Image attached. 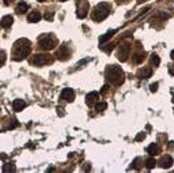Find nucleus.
<instances>
[{
    "instance_id": "412c9836",
    "label": "nucleus",
    "mask_w": 174,
    "mask_h": 173,
    "mask_svg": "<svg viewBox=\"0 0 174 173\" xmlns=\"http://www.w3.org/2000/svg\"><path fill=\"white\" fill-rule=\"evenodd\" d=\"M106 108H107V104H106V102H97V104H95V109L98 112L105 111Z\"/></svg>"
},
{
    "instance_id": "4be33fe9",
    "label": "nucleus",
    "mask_w": 174,
    "mask_h": 173,
    "mask_svg": "<svg viewBox=\"0 0 174 173\" xmlns=\"http://www.w3.org/2000/svg\"><path fill=\"white\" fill-rule=\"evenodd\" d=\"M151 63L154 64V67H158V66L161 64V59H159V56H158V55H152V56H151Z\"/></svg>"
},
{
    "instance_id": "c9c22d12",
    "label": "nucleus",
    "mask_w": 174,
    "mask_h": 173,
    "mask_svg": "<svg viewBox=\"0 0 174 173\" xmlns=\"http://www.w3.org/2000/svg\"><path fill=\"white\" fill-rule=\"evenodd\" d=\"M38 1H45V0H38Z\"/></svg>"
},
{
    "instance_id": "aec40b11",
    "label": "nucleus",
    "mask_w": 174,
    "mask_h": 173,
    "mask_svg": "<svg viewBox=\"0 0 174 173\" xmlns=\"http://www.w3.org/2000/svg\"><path fill=\"white\" fill-rule=\"evenodd\" d=\"M156 165V161L151 157V158H148V160H146V166H147V169H152V168Z\"/></svg>"
},
{
    "instance_id": "dca6fc26",
    "label": "nucleus",
    "mask_w": 174,
    "mask_h": 173,
    "mask_svg": "<svg viewBox=\"0 0 174 173\" xmlns=\"http://www.w3.org/2000/svg\"><path fill=\"white\" fill-rule=\"evenodd\" d=\"M151 75H152V70H151V68H143V70L139 71V76H140L142 79H147Z\"/></svg>"
},
{
    "instance_id": "9b49d317",
    "label": "nucleus",
    "mask_w": 174,
    "mask_h": 173,
    "mask_svg": "<svg viewBox=\"0 0 174 173\" xmlns=\"http://www.w3.org/2000/svg\"><path fill=\"white\" fill-rule=\"evenodd\" d=\"M69 57V52L67 49V45H63L60 50L57 52V59H60V60H65V59H68Z\"/></svg>"
},
{
    "instance_id": "f704fd0d",
    "label": "nucleus",
    "mask_w": 174,
    "mask_h": 173,
    "mask_svg": "<svg viewBox=\"0 0 174 173\" xmlns=\"http://www.w3.org/2000/svg\"><path fill=\"white\" fill-rule=\"evenodd\" d=\"M59 1H67V0H59Z\"/></svg>"
},
{
    "instance_id": "f257e3e1",
    "label": "nucleus",
    "mask_w": 174,
    "mask_h": 173,
    "mask_svg": "<svg viewBox=\"0 0 174 173\" xmlns=\"http://www.w3.org/2000/svg\"><path fill=\"white\" fill-rule=\"evenodd\" d=\"M30 53V41L26 40V38H22V40H18L15 45H14V52H13V59L14 60H23L26 56Z\"/></svg>"
},
{
    "instance_id": "f03ea898",
    "label": "nucleus",
    "mask_w": 174,
    "mask_h": 173,
    "mask_svg": "<svg viewBox=\"0 0 174 173\" xmlns=\"http://www.w3.org/2000/svg\"><path fill=\"white\" fill-rule=\"evenodd\" d=\"M105 74H106V78L110 80L112 83H114L116 86H120V85L124 83V78H125L124 71L120 67H117V66H109L106 68Z\"/></svg>"
},
{
    "instance_id": "1a4fd4ad",
    "label": "nucleus",
    "mask_w": 174,
    "mask_h": 173,
    "mask_svg": "<svg viewBox=\"0 0 174 173\" xmlns=\"http://www.w3.org/2000/svg\"><path fill=\"white\" fill-rule=\"evenodd\" d=\"M48 56H49V55L40 53V55H37L34 59H33V64H34V66H44L45 63L48 62Z\"/></svg>"
},
{
    "instance_id": "c85d7f7f",
    "label": "nucleus",
    "mask_w": 174,
    "mask_h": 173,
    "mask_svg": "<svg viewBox=\"0 0 174 173\" xmlns=\"http://www.w3.org/2000/svg\"><path fill=\"white\" fill-rule=\"evenodd\" d=\"M107 89H109V85H105V86H102V89H101V94H105L106 91H107Z\"/></svg>"
},
{
    "instance_id": "9d476101",
    "label": "nucleus",
    "mask_w": 174,
    "mask_h": 173,
    "mask_svg": "<svg viewBox=\"0 0 174 173\" xmlns=\"http://www.w3.org/2000/svg\"><path fill=\"white\" fill-rule=\"evenodd\" d=\"M100 98V93H97V91H91V93H88L86 95V102L88 106H91L94 102H97Z\"/></svg>"
},
{
    "instance_id": "cd10ccee",
    "label": "nucleus",
    "mask_w": 174,
    "mask_h": 173,
    "mask_svg": "<svg viewBox=\"0 0 174 173\" xmlns=\"http://www.w3.org/2000/svg\"><path fill=\"white\" fill-rule=\"evenodd\" d=\"M87 62H90V59H84V60H82V62H79V63H78V64H76V67L79 68V67H80V66H83V64H86Z\"/></svg>"
},
{
    "instance_id": "5701e85b",
    "label": "nucleus",
    "mask_w": 174,
    "mask_h": 173,
    "mask_svg": "<svg viewBox=\"0 0 174 173\" xmlns=\"http://www.w3.org/2000/svg\"><path fill=\"white\" fill-rule=\"evenodd\" d=\"M3 172H15V166H14V164H6L4 166H3Z\"/></svg>"
},
{
    "instance_id": "f8f14e48",
    "label": "nucleus",
    "mask_w": 174,
    "mask_h": 173,
    "mask_svg": "<svg viewBox=\"0 0 174 173\" xmlns=\"http://www.w3.org/2000/svg\"><path fill=\"white\" fill-rule=\"evenodd\" d=\"M147 153L151 155H156L161 153V147L158 146V143H151L148 147H147Z\"/></svg>"
},
{
    "instance_id": "c756f323",
    "label": "nucleus",
    "mask_w": 174,
    "mask_h": 173,
    "mask_svg": "<svg viewBox=\"0 0 174 173\" xmlns=\"http://www.w3.org/2000/svg\"><path fill=\"white\" fill-rule=\"evenodd\" d=\"M45 19H48V21H52V19H53V13L46 14V15H45Z\"/></svg>"
},
{
    "instance_id": "b1692460",
    "label": "nucleus",
    "mask_w": 174,
    "mask_h": 173,
    "mask_svg": "<svg viewBox=\"0 0 174 173\" xmlns=\"http://www.w3.org/2000/svg\"><path fill=\"white\" fill-rule=\"evenodd\" d=\"M140 162H142V158H139V157H137L136 160L132 162V168H135V169H140V165H139Z\"/></svg>"
},
{
    "instance_id": "6e6552de",
    "label": "nucleus",
    "mask_w": 174,
    "mask_h": 173,
    "mask_svg": "<svg viewBox=\"0 0 174 173\" xmlns=\"http://www.w3.org/2000/svg\"><path fill=\"white\" fill-rule=\"evenodd\" d=\"M159 166L163 168V169H169V168L173 165V158L170 157V155H163L161 160H159Z\"/></svg>"
},
{
    "instance_id": "423d86ee",
    "label": "nucleus",
    "mask_w": 174,
    "mask_h": 173,
    "mask_svg": "<svg viewBox=\"0 0 174 173\" xmlns=\"http://www.w3.org/2000/svg\"><path fill=\"white\" fill-rule=\"evenodd\" d=\"M87 11H88V3H87L86 0H80L78 3V13H76L78 18L83 19L87 15Z\"/></svg>"
},
{
    "instance_id": "ddd939ff",
    "label": "nucleus",
    "mask_w": 174,
    "mask_h": 173,
    "mask_svg": "<svg viewBox=\"0 0 174 173\" xmlns=\"http://www.w3.org/2000/svg\"><path fill=\"white\" fill-rule=\"evenodd\" d=\"M13 23H14V18L11 15H6V17H3L1 21H0V25L3 26V27H10Z\"/></svg>"
},
{
    "instance_id": "2f4dec72",
    "label": "nucleus",
    "mask_w": 174,
    "mask_h": 173,
    "mask_svg": "<svg viewBox=\"0 0 174 173\" xmlns=\"http://www.w3.org/2000/svg\"><path fill=\"white\" fill-rule=\"evenodd\" d=\"M118 3H120V4H121V3H127V1H128V0H117Z\"/></svg>"
},
{
    "instance_id": "6ab92c4d",
    "label": "nucleus",
    "mask_w": 174,
    "mask_h": 173,
    "mask_svg": "<svg viewBox=\"0 0 174 173\" xmlns=\"http://www.w3.org/2000/svg\"><path fill=\"white\" fill-rule=\"evenodd\" d=\"M143 60H144V52L143 53H136V55L133 56V63H136V64L142 63Z\"/></svg>"
},
{
    "instance_id": "a211bd4d",
    "label": "nucleus",
    "mask_w": 174,
    "mask_h": 173,
    "mask_svg": "<svg viewBox=\"0 0 174 173\" xmlns=\"http://www.w3.org/2000/svg\"><path fill=\"white\" fill-rule=\"evenodd\" d=\"M27 10H29V4H26L23 1H20L18 4V7H16V13L18 14H23V13H26Z\"/></svg>"
},
{
    "instance_id": "2eb2a0df",
    "label": "nucleus",
    "mask_w": 174,
    "mask_h": 173,
    "mask_svg": "<svg viewBox=\"0 0 174 173\" xmlns=\"http://www.w3.org/2000/svg\"><path fill=\"white\" fill-rule=\"evenodd\" d=\"M114 34H116V30H109L106 34H103V36H101L100 37V44L101 45H102V44H105L106 41H107V40H110Z\"/></svg>"
},
{
    "instance_id": "393cba45",
    "label": "nucleus",
    "mask_w": 174,
    "mask_h": 173,
    "mask_svg": "<svg viewBox=\"0 0 174 173\" xmlns=\"http://www.w3.org/2000/svg\"><path fill=\"white\" fill-rule=\"evenodd\" d=\"M113 48H114V44H107V46H103V45H102V49L105 50V52H107V53H109V52H112V49Z\"/></svg>"
},
{
    "instance_id": "7ed1b4c3",
    "label": "nucleus",
    "mask_w": 174,
    "mask_h": 173,
    "mask_svg": "<svg viewBox=\"0 0 174 173\" xmlns=\"http://www.w3.org/2000/svg\"><path fill=\"white\" fill-rule=\"evenodd\" d=\"M109 13H110V6L107 3H105V1H102L100 4H97L95 8H94L93 19L95 22H101V21H103L109 15Z\"/></svg>"
},
{
    "instance_id": "0eeeda50",
    "label": "nucleus",
    "mask_w": 174,
    "mask_h": 173,
    "mask_svg": "<svg viewBox=\"0 0 174 173\" xmlns=\"http://www.w3.org/2000/svg\"><path fill=\"white\" fill-rule=\"evenodd\" d=\"M61 99L67 101V102H72L75 99V91L72 89H64L61 93Z\"/></svg>"
},
{
    "instance_id": "bb28decb",
    "label": "nucleus",
    "mask_w": 174,
    "mask_h": 173,
    "mask_svg": "<svg viewBox=\"0 0 174 173\" xmlns=\"http://www.w3.org/2000/svg\"><path fill=\"white\" fill-rule=\"evenodd\" d=\"M150 89H151V91H152V93H155L156 90H158V83H152V85L150 86Z\"/></svg>"
},
{
    "instance_id": "39448f33",
    "label": "nucleus",
    "mask_w": 174,
    "mask_h": 173,
    "mask_svg": "<svg viewBox=\"0 0 174 173\" xmlns=\"http://www.w3.org/2000/svg\"><path fill=\"white\" fill-rule=\"evenodd\" d=\"M129 52H130V44L129 42L121 44V46L118 48V52H117L118 60L120 62H127L128 56H129Z\"/></svg>"
},
{
    "instance_id": "f3484780",
    "label": "nucleus",
    "mask_w": 174,
    "mask_h": 173,
    "mask_svg": "<svg viewBox=\"0 0 174 173\" xmlns=\"http://www.w3.org/2000/svg\"><path fill=\"white\" fill-rule=\"evenodd\" d=\"M41 19V14L38 13V11H34V13H31L29 17H27V21L30 22V23H36Z\"/></svg>"
},
{
    "instance_id": "4468645a",
    "label": "nucleus",
    "mask_w": 174,
    "mask_h": 173,
    "mask_svg": "<svg viewBox=\"0 0 174 173\" xmlns=\"http://www.w3.org/2000/svg\"><path fill=\"white\" fill-rule=\"evenodd\" d=\"M25 106H26V104H25L23 99H15V101L13 102V108H14V111L15 112H20Z\"/></svg>"
},
{
    "instance_id": "a878e982",
    "label": "nucleus",
    "mask_w": 174,
    "mask_h": 173,
    "mask_svg": "<svg viewBox=\"0 0 174 173\" xmlns=\"http://www.w3.org/2000/svg\"><path fill=\"white\" fill-rule=\"evenodd\" d=\"M144 138H146V134H144V132H140V134H137L136 135L135 139H136V142H140V141H143Z\"/></svg>"
},
{
    "instance_id": "473e14b6",
    "label": "nucleus",
    "mask_w": 174,
    "mask_h": 173,
    "mask_svg": "<svg viewBox=\"0 0 174 173\" xmlns=\"http://www.w3.org/2000/svg\"><path fill=\"white\" fill-rule=\"evenodd\" d=\"M170 57H171V59L174 60V50H171V53H170Z\"/></svg>"
},
{
    "instance_id": "20e7f679",
    "label": "nucleus",
    "mask_w": 174,
    "mask_h": 173,
    "mask_svg": "<svg viewBox=\"0 0 174 173\" xmlns=\"http://www.w3.org/2000/svg\"><path fill=\"white\" fill-rule=\"evenodd\" d=\"M57 45V38H55L50 34H44L40 37V48H42L45 50H50L53 48H56Z\"/></svg>"
},
{
    "instance_id": "7c9ffc66",
    "label": "nucleus",
    "mask_w": 174,
    "mask_h": 173,
    "mask_svg": "<svg viewBox=\"0 0 174 173\" xmlns=\"http://www.w3.org/2000/svg\"><path fill=\"white\" fill-rule=\"evenodd\" d=\"M169 72H170L171 75H174V66H171V67L169 68Z\"/></svg>"
},
{
    "instance_id": "72a5a7b5",
    "label": "nucleus",
    "mask_w": 174,
    "mask_h": 173,
    "mask_svg": "<svg viewBox=\"0 0 174 173\" xmlns=\"http://www.w3.org/2000/svg\"><path fill=\"white\" fill-rule=\"evenodd\" d=\"M4 158H6V155H4V154H1V155H0V160H4Z\"/></svg>"
}]
</instances>
